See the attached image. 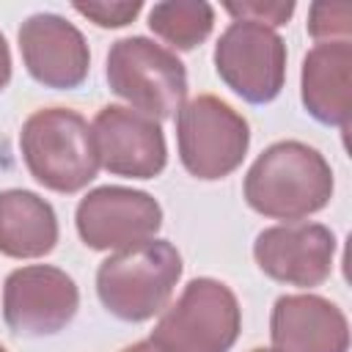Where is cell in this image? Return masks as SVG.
<instances>
[{
	"mask_svg": "<svg viewBox=\"0 0 352 352\" xmlns=\"http://www.w3.org/2000/svg\"><path fill=\"white\" fill-rule=\"evenodd\" d=\"M176 143L184 170L214 182L234 173L250 146V126L228 102L201 94L176 113Z\"/></svg>",
	"mask_w": 352,
	"mask_h": 352,
	"instance_id": "cell-6",
	"label": "cell"
},
{
	"mask_svg": "<svg viewBox=\"0 0 352 352\" xmlns=\"http://www.w3.org/2000/svg\"><path fill=\"white\" fill-rule=\"evenodd\" d=\"M99 168L124 179H154L165 170L168 146L157 118L124 104H107L91 124Z\"/></svg>",
	"mask_w": 352,
	"mask_h": 352,
	"instance_id": "cell-10",
	"label": "cell"
},
{
	"mask_svg": "<svg viewBox=\"0 0 352 352\" xmlns=\"http://www.w3.org/2000/svg\"><path fill=\"white\" fill-rule=\"evenodd\" d=\"M104 77L116 96L157 121L179 113L187 96L184 63L173 50L146 36L118 38L107 52Z\"/></svg>",
	"mask_w": 352,
	"mask_h": 352,
	"instance_id": "cell-4",
	"label": "cell"
},
{
	"mask_svg": "<svg viewBox=\"0 0 352 352\" xmlns=\"http://www.w3.org/2000/svg\"><path fill=\"white\" fill-rule=\"evenodd\" d=\"M148 28L173 50L201 47L214 28V8L204 0H165L151 6Z\"/></svg>",
	"mask_w": 352,
	"mask_h": 352,
	"instance_id": "cell-16",
	"label": "cell"
},
{
	"mask_svg": "<svg viewBox=\"0 0 352 352\" xmlns=\"http://www.w3.org/2000/svg\"><path fill=\"white\" fill-rule=\"evenodd\" d=\"M300 99L311 118L327 126H349L352 113V44L319 41L302 58Z\"/></svg>",
	"mask_w": 352,
	"mask_h": 352,
	"instance_id": "cell-14",
	"label": "cell"
},
{
	"mask_svg": "<svg viewBox=\"0 0 352 352\" xmlns=\"http://www.w3.org/2000/svg\"><path fill=\"white\" fill-rule=\"evenodd\" d=\"M121 352H162L154 341H138V344H129V346H124Z\"/></svg>",
	"mask_w": 352,
	"mask_h": 352,
	"instance_id": "cell-21",
	"label": "cell"
},
{
	"mask_svg": "<svg viewBox=\"0 0 352 352\" xmlns=\"http://www.w3.org/2000/svg\"><path fill=\"white\" fill-rule=\"evenodd\" d=\"M308 36L319 41H346L352 30V6L349 3H314L308 8Z\"/></svg>",
	"mask_w": 352,
	"mask_h": 352,
	"instance_id": "cell-17",
	"label": "cell"
},
{
	"mask_svg": "<svg viewBox=\"0 0 352 352\" xmlns=\"http://www.w3.org/2000/svg\"><path fill=\"white\" fill-rule=\"evenodd\" d=\"M333 168L322 151L300 140L267 146L245 173V201L253 212L300 223L333 198Z\"/></svg>",
	"mask_w": 352,
	"mask_h": 352,
	"instance_id": "cell-1",
	"label": "cell"
},
{
	"mask_svg": "<svg viewBox=\"0 0 352 352\" xmlns=\"http://www.w3.org/2000/svg\"><path fill=\"white\" fill-rule=\"evenodd\" d=\"M253 352H275V349H253Z\"/></svg>",
	"mask_w": 352,
	"mask_h": 352,
	"instance_id": "cell-22",
	"label": "cell"
},
{
	"mask_svg": "<svg viewBox=\"0 0 352 352\" xmlns=\"http://www.w3.org/2000/svg\"><path fill=\"white\" fill-rule=\"evenodd\" d=\"M58 245V217L50 201L30 190L0 192V253L41 258Z\"/></svg>",
	"mask_w": 352,
	"mask_h": 352,
	"instance_id": "cell-15",
	"label": "cell"
},
{
	"mask_svg": "<svg viewBox=\"0 0 352 352\" xmlns=\"http://www.w3.org/2000/svg\"><path fill=\"white\" fill-rule=\"evenodd\" d=\"M74 223L91 250L118 253L154 239L162 226V206L143 190L104 184L80 198Z\"/></svg>",
	"mask_w": 352,
	"mask_h": 352,
	"instance_id": "cell-8",
	"label": "cell"
},
{
	"mask_svg": "<svg viewBox=\"0 0 352 352\" xmlns=\"http://www.w3.org/2000/svg\"><path fill=\"white\" fill-rule=\"evenodd\" d=\"M258 270L286 286L314 289L333 272L336 234L322 223H280L264 228L253 242Z\"/></svg>",
	"mask_w": 352,
	"mask_h": 352,
	"instance_id": "cell-11",
	"label": "cell"
},
{
	"mask_svg": "<svg viewBox=\"0 0 352 352\" xmlns=\"http://www.w3.org/2000/svg\"><path fill=\"white\" fill-rule=\"evenodd\" d=\"M182 278V256L168 239H148L107 256L96 270V294L121 322L157 316Z\"/></svg>",
	"mask_w": 352,
	"mask_h": 352,
	"instance_id": "cell-3",
	"label": "cell"
},
{
	"mask_svg": "<svg viewBox=\"0 0 352 352\" xmlns=\"http://www.w3.org/2000/svg\"><path fill=\"white\" fill-rule=\"evenodd\" d=\"M19 52L28 74L55 91H72L85 82L91 69L88 41L60 14H30L19 28Z\"/></svg>",
	"mask_w": 352,
	"mask_h": 352,
	"instance_id": "cell-12",
	"label": "cell"
},
{
	"mask_svg": "<svg viewBox=\"0 0 352 352\" xmlns=\"http://www.w3.org/2000/svg\"><path fill=\"white\" fill-rule=\"evenodd\" d=\"M242 330L236 294L214 278H192L160 316L151 338L162 352H231Z\"/></svg>",
	"mask_w": 352,
	"mask_h": 352,
	"instance_id": "cell-5",
	"label": "cell"
},
{
	"mask_svg": "<svg viewBox=\"0 0 352 352\" xmlns=\"http://www.w3.org/2000/svg\"><path fill=\"white\" fill-rule=\"evenodd\" d=\"M19 148L30 176L52 192H80L99 173L91 126L72 107L36 110L22 124Z\"/></svg>",
	"mask_w": 352,
	"mask_h": 352,
	"instance_id": "cell-2",
	"label": "cell"
},
{
	"mask_svg": "<svg viewBox=\"0 0 352 352\" xmlns=\"http://www.w3.org/2000/svg\"><path fill=\"white\" fill-rule=\"evenodd\" d=\"M80 308V292L72 275L50 264L14 270L3 286V319L16 336H55Z\"/></svg>",
	"mask_w": 352,
	"mask_h": 352,
	"instance_id": "cell-9",
	"label": "cell"
},
{
	"mask_svg": "<svg viewBox=\"0 0 352 352\" xmlns=\"http://www.w3.org/2000/svg\"><path fill=\"white\" fill-rule=\"evenodd\" d=\"M217 77L248 104L272 102L286 82V44L258 22L234 19L214 44Z\"/></svg>",
	"mask_w": 352,
	"mask_h": 352,
	"instance_id": "cell-7",
	"label": "cell"
},
{
	"mask_svg": "<svg viewBox=\"0 0 352 352\" xmlns=\"http://www.w3.org/2000/svg\"><path fill=\"white\" fill-rule=\"evenodd\" d=\"M8 80H11V50H8L6 36L0 33V94L8 85Z\"/></svg>",
	"mask_w": 352,
	"mask_h": 352,
	"instance_id": "cell-20",
	"label": "cell"
},
{
	"mask_svg": "<svg viewBox=\"0 0 352 352\" xmlns=\"http://www.w3.org/2000/svg\"><path fill=\"white\" fill-rule=\"evenodd\" d=\"M140 8H143L140 0H132V3H74V11L99 28H124L140 14Z\"/></svg>",
	"mask_w": 352,
	"mask_h": 352,
	"instance_id": "cell-19",
	"label": "cell"
},
{
	"mask_svg": "<svg viewBox=\"0 0 352 352\" xmlns=\"http://www.w3.org/2000/svg\"><path fill=\"white\" fill-rule=\"evenodd\" d=\"M270 336L275 352H346L349 322L319 294H283L272 305Z\"/></svg>",
	"mask_w": 352,
	"mask_h": 352,
	"instance_id": "cell-13",
	"label": "cell"
},
{
	"mask_svg": "<svg viewBox=\"0 0 352 352\" xmlns=\"http://www.w3.org/2000/svg\"><path fill=\"white\" fill-rule=\"evenodd\" d=\"M0 352H6V346H3V344H0Z\"/></svg>",
	"mask_w": 352,
	"mask_h": 352,
	"instance_id": "cell-23",
	"label": "cell"
},
{
	"mask_svg": "<svg viewBox=\"0 0 352 352\" xmlns=\"http://www.w3.org/2000/svg\"><path fill=\"white\" fill-rule=\"evenodd\" d=\"M234 19H248V22H258L267 28H280L289 22V16L294 14V3L292 0H242V3H226L223 6Z\"/></svg>",
	"mask_w": 352,
	"mask_h": 352,
	"instance_id": "cell-18",
	"label": "cell"
}]
</instances>
